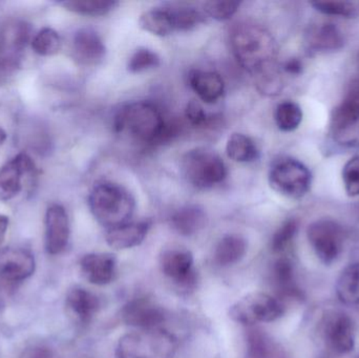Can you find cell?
Listing matches in <instances>:
<instances>
[{
    "mask_svg": "<svg viewBox=\"0 0 359 358\" xmlns=\"http://www.w3.org/2000/svg\"><path fill=\"white\" fill-rule=\"evenodd\" d=\"M113 126L117 134L149 145L172 140L178 132V125L166 121L161 109L149 101L122 105L115 113Z\"/></svg>",
    "mask_w": 359,
    "mask_h": 358,
    "instance_id": "cell-1",
    "label": "cell"
},
{
    "mask_svg": "<svg viewBox=\"0 0 359 358\" xmlns=\"http://www.w3.org/2000/svg\"><path fill=\"white\" fill-rule=\"evenodd\" d=\"M230 48L238 62L252 75L276 64L278 46L271 34L261 25H236L230 33Z\"/></svg>",
    "mask_w": 359,
    "mask_h": 358,
    "instance_id": "cell-2",
    "label": "cell"
},
{
    "mask_svg": "<svg viewBox=\"0 0 359 358\" xmlns=\"http://www.w3.org/2000/svg\"><path fill=\"white\" fill-rule=\"evenodd\" d=\"M88 206L99 224L109 229L130 222L136 201L122 185L104 181L93 187L88 195Z\"/></svg>",
    "mask_w": 359,
    "mask_h": 358,
    "instance_id": "cell-3",
    "label": "cell"
},
{
    "mask_svg": "<svg viewBox=\"0 0 359 358\" xmlns=\"http://www.w3.org/2000/svg\"><path fill=\"white\" fill-rule=\"evenodd\" d=\"M178 340L165 330H141L118 342L117 358H174Z\"/></svg>",
    "mask_w": 359,
    "mask_h": 358,
    "instance_id": "cell-4",
    "label": "cell"
},
{
    "mask_svg": "<svg viewBox=\"0 0 359 358\" xmlns=\"http://www.w3.org/2000/svg\"><path fill=\"white\" fill-rule=\"evenodd\" d=\"M185 180L198 189L221 184L227 177V167L217 153L210 149H196L185 153L181 162Z\"/></svg>",
    "mask_w": 359,
    "mask_h": 358,
    "instance_id": "cell-5",
    "label": "cell"
},
{
    "mask_svg": "<svg viewBox=\"0 0 359 358\" xmlns=\"http://www.w3.org/2000/svg\"><path fill=\"white\" fill-rule=\"evenodd\" d=\"M270 186L290 199H301L311 187L312 176L305 164L291 157H280L270 166Z\"/></svg>",
    "mask_w": 359,
    "mask_h": 358,
    "instance_id": "cell-6",
    "label": "cell"
},
{
    "mask_svg": "<svg viewBox=\"0 0 359 358\" xmlns=\"http://www.w3.org/2000/svg\"><path fill=\"white\" fill-rule=\"evenodd\" d=\"M286 312L284 303L263 292L247 294L236 303L229 311L232 321L247 327L259 323H271Z\"/></svg>",
    "mask_w": 359,
    "mask_h": 358,
    "instance_id": "cell-7",
    "label": "cell"
},
{
    "mask_svg": "<svg viewBox=\"0 0 359 358\" xmlns=\"http://www.w3.org/2000/svg\"><path fill=\"white\" fill-rule=\"evenodd\" d=\"M333 137L339 144L359 147V81L353 82L331 119Z\"/></svg>",
    "mask_w": 359,
    "mask_h": 358,
    "instance_id": "cell-8",
    "label": "cell"
},
{
    "mask_svg": "<svg viewBox=\"0 0 359 358\" xmlns=\"http://www.w3.org/2000/svg\"><path fill=\"white\" fill-rule=\"evenodd\" d=\"M308 241L324 264L334 263L344 249L345 235L341 225L330 219H320L309 225Z\"/></svg>",
    "mask_w": 359,
    "mask_h": 358,
    "instance_id": "cell-9",
    "label": "cell"
},
{
    "mask_svg": "<svg viewBox=\"0 0 359 358\" xmlns=\"http://www.w3.org/2000/svg\"><path fill=\"white\" fill-rule=\"evenodd\" d=\"M194 264L191 252L182 248L165 250L161 256L162 273L181 289H194L196 285L198 275Z\"/></svg>",
    "mask_w": 359,
    "mask_h": 358,
    "instance_id": "cell-10",
    "label": "cell"
},
{
    "mask_svg": "<svg viewBox=\"0 0 359 358\" xmlns=\"http://www.w3.org/2000/svg\"><path fill=\"white\" fill-rule=\"evenodd\" d=\"M323 333L329 348L337 354H348L355 347V328L351 317L346 313H328L324 319Z\"/></svg>",
    "mask_w": 359,
    "mask_h": 358,
    "instance_id": "cell-11",
    "label": "cell"
},
{
    "mask_svg": "<svg viewBox=\"0 0 359 358\" xmlns=\"http://www.w3.org/2000/svg\"><path fill=\"white\" fill-rule=\"evenodd\" d=\"M121 319L130 327L155 330L160 329L166 321V315L164 309L151 298H136L124 305L121 309Z\"/></svg>",
    "mask_w": 359,
    "mask_h": 358,
    "instance_id": "cell-12",
    "label": "cell"
},
{
    "mask_svg": "<svg viewBox=\"0 0 359 358\" xmlns=\"http://www.w3.org/2000/svg\"><path fill=\"white\" fill-rule=\"evenodd\" d=\"M44 247L50 256L65 252L71 237V225L67 210L60 204L48 206L44 219Z\"/></svg>",
    "mask_w": 359,
    "mask_h": 358,
    "instance_id": "cell-13",
    "label": "cell"
},
{
    "mask_svg": "<svg viewBox=\"0 0 359 358\" xmlns=\"http://www.w3.org/2000/svg\"><path fill=\"white\" fill-rule=\"evenodd\" d=\"M35 172L29 155L20 153L0 168V200L10 201L22 191V180Z\"/></svg>",
    "mask_w": 359,
    "mask_h": 358,
    "instance_id": "cell-14",
    "label": "cell"
},
{
    "mask_svg": "<svg viewBox=\"0 0 359 358\" xmlns=\"http://www.w3.org/2000/svg\"><path fill=\"white\" fill-rule=\"evenodd\" d=\"M35 258L25 248L8 247L0 250V280L17 283L35 273Z\"/></svg>",
    "mask_w": 359,
    "mask_h": 358,
    "instance_id": "cell-15",
    "label": "cell"
},
{
    "mask_svg": "<svg viewBox=\"0 0 359 358\" xmlns=\"http://www.w3.org/2000/svg\"><path fill=\"white\" fill-rule=\"evenodd\" d=\"M73 56L79 64L94 67L100 64L107 55V46L101 36L90 27H82L73 37Z\"/></svg>",
    "mask_w": 359,
    "mask_h": 358,
    "instance_id": "cell-16",
    "label": "cell"
},
{
    "mask_svg": "<svg viewBox=\"0 0 359 358\" xmlns=\"http://www.w3.org/2000/svg\"><path fill=\"white\" fill-rule=\"evenodd\" d=\"M79 266L82 275L88 283L104 286L115 280L117 259L111 254H88L80 260Z\"/></svg>",
    "mask_w": 359,
    "mask_h": 358,
    "instance_id": "cell-17",
    "label": "cell"
},
{
    "mask_svg": "<svg viewBox=\"0 0 359 358\" xmlns=\"http://www.w3.org/2000/svg\"><path fill=\"white\" fill-rule=\"evenodd\" d=\"M305 44L311 52H335L343 48L345 38L333 23L318 22L309 25L306 31Z\"/></svg>",
    "mask_w": 359,
    "mask_h": 358,
    "instance_id": "cell-18",
    "label": "cell"
},
{
    "mask_svg": "<svg viewBox=\"0 0 359 358\" xmlns=\"http://www.w3.org/2000/svg\"><path fill=\"white\" fill-rule=\"evenodd\" d=\"M151 228V221L128 222L107 229L105 241L109 247L117 250L130 249L140 245L147 239Z\"/></svg>",
    "mask_w": 359,
    "mask_h": 358,
    "instance_id": "cell-19",
    "label": "cell"
},
{
    "mask_svg": "<svg viewBox=\"0 0 359 358\" xmlns=\"http://www.w3.org/2000/svg\"><path fill=\"white\" fill-rule=\"evenodd\" d=\"M272 283L278 300H302L303 292L295 280L294 267L288 258L278 259L272 266Z\"/></svg>",
    "mask_w": 359,
    "mask_h": 358,
    "instance_id": "cell-20",
    "label": "cell"
},
{
    "mask_svg": "<svg viewBox=\"0 0 359 358\" xmlns=\"http://www.w3.org/2000/svg\"><path fill=\"white\" fill-rule=\"evenodd\" d=\"M190 88L207 104L217 102L225 92L223 78L215 71L194 69L188 76Z\"/></svg>",
    "mask_w": 359,
    "mask_h": 358,
    "instance_id": "cell-21",
    "label": "cell"
},
{
    "mask_svg": "<svg viewBox=\"0 0 359 358\" xmlns=\"http://www.w3.org/2000/svg\"><path fill=\"white\" fill-rule=\"evenodd\" d=\"M246 331L245 358H288L286 350L271 336L257 327Z\"/></svg>",
    "mask_w": 359,
    "mask_h": 358,
    "instance_id": "cell-22",
    "label": "cell"
},
{
    "mask_svg": "<svg viewBox=\"0 0 359 358\" xmlns=\"http://www.w3.org/2000/svg\"><path fill=\"white\" fill-rule=\"evenodd\" d=\"M67 305L80 323L88 324L100 310L101 302L93 292L75 287L67 294Z\"/></svg>",
    "mask_w": 359,
    "mask_h": 358,
    "instance_id": "cell-23",
    "label": "cell"
},
{
    "mask_svg": "<svg viewBox=\"0 0 359 358\" xmlns=\"http://www.w3.org/2000/svg\"><path fill=\"white\" fill-rule=\"evenodd\" d=\"M170 225L179 235L191 237L206 227V212L198 205L184 206L172 214Z\"/></svg>",
    "mask_w": 359,
    "mask_h": 358,
    "instance_id": "cell-24",
    "label": "cell"
},
{
    "mask_svg": "<svg viewBox=\"0 0 359 358\" xmlns=\"http://www.w3.org/2000/svg\"><path fill=\"white\" fill-rule=\"evenodd\" d=\"M247 252V242L238 235H227L215 246V262L219 266L229 267L240 262Z\"/></svg>",
    "mask_w": 359,
    "mask_h": 358,
    "instance_id": "cell-25",
    "label": "cell"
},
{
    "mask_svg": "<svg viewBox=\"0 0 359 358\" xmlns=\"http://www.w3.org/2000/svg\"><path fill=\"white\" fill-rule=\"evenodd\" d=\"M139 25L144 31L161 37L175 32L174 21L168 6L151 8L143 13L139 19Z\"/></svg>",
    "mask_w": 359,
    "mask_h": 358,
    "instance_id": "cell-26",
    "label": "cell"
},
{
    "mask_svg": "<svg viewBox=\"0 0 359 358\" xmlns=\"http://www.w3.org/2000/svg\"><path fill=\"white\" fill-rule=\"evenodd\" d=\"M339 300L347 306H359V262L341 271L337 283Z\"/></svg>",
    "mask_w": 359,
    "mask_h": 358,
    "instance_id": "cell-27",
    "label": "cell"
},
{
    "mask_svg": "<svg viewBox=\"0 0 359 358\" xmlns=\"http://www.w3.org/2000/svg\"><path fill=\"white\" fill-rule=\"evenodd\" d=\"M226 153L230 159L240 163L257 161L259 151L250 137L244 134H232L226 144Z\"/></svg>",
    "mask_w": 359,
    "mask_h": 358,
    "instance_id": "cell-28",
    "label": "cell"
},
{
    "mask_svg": "<svg viewBox=\"0 0 359 358\" xmlns=\"http://www.w3.org/2000/svg\"><path fill=\"white\" fill-rule=\"evenodd\" d=\"M174 21L175 31L186 32L205 22V16L189 4H170L168 6Z\"/></svg>",
    "mask_w": 359,
    "mask_h": 358,
    "instance_id": "cell-29",
    "label": "cell"
},
{
    "mask_svg": "<svg viewBox=\"0 0 359 358\" xmlns=\"http://www.w3.org/2000/svg\"><path fill=\"white\" fill-rule=\"evenodd\" d=\"M67 11L83 16H103L114 10L119 2L115 0H69L61 2Z\"/></svg>",
    "mask_w": 359,
    "mask_h": 358,
    "instance_id": "cell-30",
    "label": "cell"
},
{
    "mask_svg": "<svg viewBox=\"0 0 359 358\" xmlns=\"http://www.w3.org/2000/svg\"><path fill=\"white\" fill-rule=\"evenodd\" d=\"M274 119L278 130L285 132H293L303 121V111L297 102L284 101L276 107Z\"/></svg>",
    "mask_w": 359,
    "mask_h": 358,
    "instance_id": "cell-31",
    "label": "cell"
},
{
    "mask_svg": "<svg viewBox=\"0 0 359 358\" xmlns=\"http://www.w3.org/2000/svg\"><path fill=\"white\" fill-rule=\"evenodd\" d=\"M62 40L52 27H44L32 40V48L39 56H53L60 50Z\"/></svg>",
    "mask_w": 359,
    "mask_h": 358,
    "instance_id": "cell-32",
    "label": "cell"
},
{
    "mask_svg": "<svg viewBox=\"0 0 359 358\" xmlns=\"http://www.w3.org/2000/svg\"><path fill=\"white\" fill-rule=\"evenodd\" d=\"M255 85L262 94L276 96L283 90V79L276 64L270 65L255 73Z\"/></svg>",
    "mask_w": 359,
    "mask_h": 358,
    "instance_id": "cell-33",
    "label": "cell"
},
{
    "mask_svg": "<svg viewBox=\"0 0 359 358\" xmlns=\"http://www.w3.org/2000/svg\"><path fill=\"white\" fill-rule=\"evenodd\" d=\"M29 27L25 23L16 22L8 27L4 32V41H2V44L6 48L4 50L10 53L11 55L21 52L29 39Z\"/></svg>",
    "mask_w": 359,
    "mask_h": 358,
    "instance_id": "cell-34",
    "label": "cell"
},
{
    "mask_svg": "<svg viewBox=\"0 0 359 358\" xmlns=\"http://www.w3.org/2000/svg\"><path fill=\"white\" fill-rule=\"evenodd\" d=\"M161 60L159 55L147 48H139L130 56L128 63V71L133 74L142 73L159 67Z\"/></svg>",
    "mask_w": 359,
    "mask_h": 358,
    "instance_id": "cell-35",
    "label": "cell"
},
{
    "mask_svg": "<svg viewBox=\"0 0 359 358\" xmlns=\"http://www.w3.org/2000/svg\"><path fill=\"white\" fill-rule=\"evenodd\" d=\"M299 230V222L295 219H289L286 222L283 223L282 226L274 233L271 239L272 252L274 254H282L292 243Z\"/></svg>",
    "mask_w": 359,
    "mask_h": 358,
    "instance_id": "cell-36",
    "label": "cell"
},
{
    "mask_svg": "<svg viewBox=\"0 0 359 358\" xmlns=\"http://www.w3.org/2000/svg\"><path fill=\"white\" fill-rule=\"evenodd\" d=\"M240 1L230 0H211L204 4L206 15L217 21H226L231 18L240 8Z\"/></svg>",
    "mask_w": 359,
    "mask_h": 358,
    "instance_id": "cell-37",
    "label": "cell"
},
{
    "mask_svg": "<svg viewBox=\"0 0 359 358\" xmlns=\"http://www.w3.org/2000/svg\"><path fill=\"white\" fill-rule=\"evenodd\" d=\"M312 6L316 11L322 14L329 15V16L345 17V18H351L355 16V4L348 1H316L312 2Z\"/></svg>",
    "mask_w": 359,
    "mask_h": 358,
    "instance_id": "cell-38",
    "label": "cell"
},
{
    "mask_svg": "<svg viewBox=\"0 0 359 358\" xmlns=\"http://www.w3.org/2000/svg\"><path fill=\"white\" fill-rule=\"evenodd\" d=\"M343 181L349 197L359 195V156L351 158L344 166Z\"/></svg>",
    "mask_w": 359,
    "mask_h": 358,
    "instance_id": "cell-39",
    "label": "cell"
},
{
    "mask_svg": "<svg viewBox=\"0 0 359 358\" xmlns=\"http://www.w3.org/2000/svg\"><path fill=\"white\" fill-rule=\"evenodd\" d=\"M185 118L192 126L200 128L209 123L208 115H207L202 105L196 101H190L185 109Z\"/></svg>",
    "mask_w": 359,
    "mask_h": 358,
    "instance_id": "cell-40",
    "label": "cell"
},
{
    "mask_svg": "<svg viewBox=\"0 0 359 358\" xmlns=\"http://www.w3.org/2000/svg\"><path fill=\"white\" fill-rule=\"evenodd\" d=\"M283 69L290 75H299L303 71V63L299 59L290 58L284 63Z\"/></svg>",
    "mask_w": 359,
    "mask_h": 358,
    "instance_id": "cell-41",
    "label": "cell"
},
{
    "mask_svg": "<svg viewBox=\"0 0 359 358\" xmlns=\"http://www.w3.org/2000/svg\"><path fill=\"white\" fill-rule=\"evenodd\" d=\"M27 358H53V353L50 349L38 347L29 351Z\"/></svg>",
    "mask_w": 359,
    "mask_h": 358,
    "instance_id": "cell-42",
    "label": "cell"
},
{
    "mask_svg": "<svg viewBox=\"0 0 359 358\" xmlns=\"http://www.w3.org/2000/svg\"><path fill=\"white\" fill-rule=\"evenodd\" d=\"M8 228V218L0 214V245L6 237V231Z\"/></svg>",
    "mask_w": 359,
    "mask_h": 358,
    "instance_id": "cell-43",
    "label": "cell"
},
{
    "mask_svg": "<svg viewBox=\"0 0 359 358\" xmlns=\"http://www.w3.org/2000/svg\"><path fill=\"white\" fill-rule=\"evenodd\" d=\"M6 140V132H4V128L0 126V147L2 146L4 142Z\"/></svg>",
    "mask_w": 359,
    "mask_h": 358,
    "instance_id": "cell-44",
    "label": "cell"
},
{
    "mask_svg": "<svg viewBox=\"0 0 359 358\" xmlns=\"http://www.w3.org/2000/svg\"><path fill=\"white\" fill-rule=\"evenodd\" d=\"M358 67H359V53H358Z\"/></svg>",
    "mask_w": 359,
    "mask_h": 358,
    "instance_id": "cell-45",
    "label": "cell"
},
{
    "mask_svg": "<svg viewBox=\"0 0 359 358\" xmlns=\"http://www.w3.org/2000/svg\"><path fill=\"white\" fill-rule=\"evenodd\" d=\"M359 358V357H358Z\"/></svg>",
    "mask_w": 359,
    "mask_h": 358,
    "instance_id": "cell-46",
    "label": "cell"
}]
</instances>
